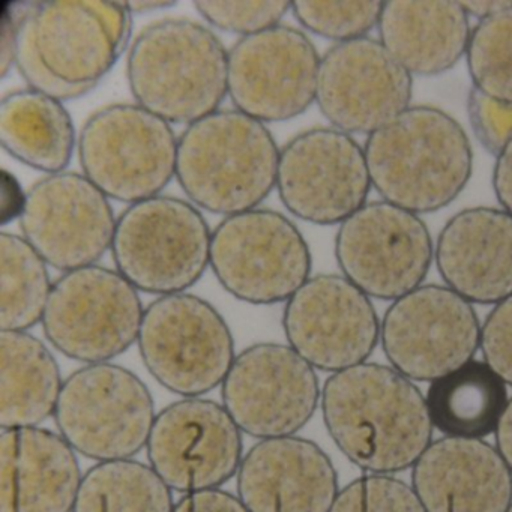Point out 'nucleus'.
I'll use <instances>...</instances> for the list:
<instances>
[{
  "instance_id": "41",
  "label": "nucleus",
  "mask_w": 512,
  "mask_h": 512,
  "mask_svg": "<svg viewBox=\"0 0 512 512\" xmlns=\"http://www.w3.org/2000/svg\"><path fill=\"white\" fill-rule=\"evenodd\" d=\"M28 193L22 190V185L16 176L4 170L0 181V223L8 224L16 218L22 217L25 211Z\"/></svg>"
},
{
  "instance_id": "16",
  "label": "nucleus",
  "mask_w": 512,
  "mask_h": 512,
  "mask_svg": "<svg viewBox=\"0 0 512 512\" xmlns=\"http://www.w3.org/2000/svg\"><path fill=\"white\" fill-rule=\"evenodd\" d=\"M242 431L223 404L184 398L161 410L149 436V466L182 494L214 490L238 475Z\"/></svg>"
},
{
  "instance_id": "2",
  "label": "nucleus",
  "mask_w": 512,
  "mask_h": 512,
  "mask_svg": "<svg viewBox=\"0 0 512 512\" xmlns=\"http://www.w3.org/2000/svg\"><path fill=\"white\" fill-rule=\"evenodd\" d=\"M364 151L377 194L416 215L451 205L472 178L469 136L437 107L410 106L367 136Z\"/></svg>"
},
{
  "instance_id": "18",
  "label": "nucleus",
  "mask_w": 512,
  "mask_h": 512,
  "mask_svg": "<svg viewBox=\"0 0 512 512\" xmlns=\"http://www.w3.org/2000/svg\"><path fill=\"white\" fill-rule=\"evenodd\" d=\"M23 238L58 271L97 265L112 250L116 220L110 199L85 175H47L28 191L19 218Z\"/></svg>"
},
{
  "instance_id": "8",
  "label": "nucleus",
  "mask_w": 512,
  "mask_h": 512,
  "mask_svg": "<svg viewBox=\"0 0 512 512\" xmlns=\"http://www.w3.org/2000/svg\"><path fill=\"white\" fill-rule=\"evenodd\" d=\"M137 344L154 379L184 398L202 397L223 385L236 359L235 341L224 317L190 293L151 302Z\"/></svg>"
},
{
  "instance_id": "1",
  "label": "nucleus",
  "mask_w": 512,
  "mask_h": 512,
  "mask_svg": "<svg viewBox=\"0 0 512 512\" xmlns=\"http://www.w3.org/2000/svg\"><path fill=\"white\" fill-rule=\"evenodd\" d=\"M320 409L337 448L365 473L412 469L434 440L425 395L391 365L364 362L331 374Z\"/></svg>"
},
{
  "instance_id": "14",
  "label": "nucleus",
  "mask_w": 512,
  "mask_h": 512,
  "mask_svg": "<svg viewBox=\"0 0 512 512\" xmlns=\"http://www.w3.org/2000/svg\"><path fill=\"white\" fill-rule=\"evenodd\" d=\"M275 188L299 220L340 226L373 190L364 146L337 128L304 131L281 149Z\"/></svg>"
},
{
  "instance_id": "38",
  "label": "nucleus",
  "mask_w": 512,
  "mask_h": 512,
  "mask_svg": "<svg viewBox=\"0 0 512 512\" xmlns=\"http://www.w3.org/2000/svg\"><path fill=\"white\" fill-rule=\"evenodd\" d=\"M173 512H250V509L244 505L239 496L221 488H214V490L184 494L176 502Z\"/></svg>"
},
{
  "instance_id": "7",
  "label": "nucleus",
  "mask_w": 512,
  "mask_h": 512,
  "mask_svg": "<svg viewBox=\"0 0 512 512\" xmlns=\"http://www.w3.org/2000/svg\"><path fill=\"white\" fill-rule=\"evenodd\" d=\"M53 418L74 451L104 463L130 460L146 448L157 413L136 374L103 362L65 380Z\"/></svg>"
},
{
  "instance_id": "44",
  "label": "nucleus",
  "mask_w": 512,
  "mask_h": 512,
  "mask_svg": "<svg viewBox=\"0 0 512 512\" xmlns=\"http://www.w3.org/2000/svg\"><path fill=\"white\" fill-rule=\"evenodd\" d=\"M131 14L152 13V11L164 10L175 5V2H158V0H133L127 2Z\"/></svg>"
},
{
  "instance_id": "27",
  "label": "nucleus",
  "mask_w": 512,
  "mask_h": 512,
  "mask_svg": "<svg viewBox=\"0 0 512 512\" xmlns=\"http://www.w3.org/2000/svg\"><path fill=\"white\" fill-rule=\"evenodd\" d=\"M0 143L20 163L47 175L65 172L79 145L64 101L32 89L10 92L0 103Z\"/></svg>"
},
{
  "instance_id": "26",
  "label": "nucleus",
  "mask_w": 512,
  "mask_h": 512,
  "mask_svg": "<svg viewBox=\"0 0 512 512\" xmlns=\"http://www.w3.org/2000/svg\"><path fill=\"white\" fill-rule=\"evenodd\" d=\"M64 380L46 344L28 331H0V427L31 428L55 415Z\"/></svg>"
},
{
  "instance_id": "40",
  "label": "nucleus",
  "mask_w": 512,
  "mask_h": 512,
  "mask_svg": "<svg viewBox=\"0 0 512 512\" xmlns=\"http://www.w3.org/2000/svg\"><path fill=\"white\" fill-rule=\"evenodd\" d=\"M493 190L500 208L512 215V137L496 155Z\"/></svg>"
},
{
  "instance_id": "12",
  "label": "nucleus",
  "mask_w": 512,
  "mask_h": 512,
  "mask_svg": "<svg viewBox=\"0 0 512 512\" xmlns=\"http://www.w3.org/2000/svg\"><path fill=\"white\" fill-rule=\"evenodd\" d=\"M335 257L341 275L371 299L394 302L424 284L434 242L421 215L377 200L338 226Z\"/></svg>"
},
{
  "instance_id": "13",
  "label": "nucleus",
  "mask_w": 512,
  "mask_h": 512,
  "mask_svg": "<svg viewBox=\"0 0 512 512\" xmlns=\"http://www.w3.org/2000/svg\"><path fill=\"white\" fill-rule=\"evenodd\" d=\"M221 398L242 433L256 439L296 436L316 413V368L289 344L259 343L236 355Z\"/></svg>"
},
{
  "instance_id": "9",
  "label": "nucleus",
  "mask_w": 512,
  "mask_h": 512,
  "mask_svg": "<svg viewBox=\"0 0 512 512\" xmlns=\"http://www.w3.org/2000/svg\"><path fill=\"white\" fill-rule=\"evenodd\" d=\"M211 268L239 301L272 305L289 301L310 280L313 260L289 218L256 208L218 224L212 232Z\"/></svg>"
},
{
  "instance_id": "31",
  "label": "nucleus",
  "mask_w": 512,
  "mask_h": 512,
  "mask_svg": "<svg viewBox=\"0 0 512 512\" xmlns=\"http://www.w3.org/2000/svg\"><path fill=\"white\" fill-rule=\"evenodd\" d=\"M464 59L475 91L512 106V7L476 22Z\"/></svg>"
},
{
  "instance_id": "35",
  "label": "nucleus",
  "mask_w": 512,
  "mask_h": 512,
  "mask_svg": "<svg viewBox=\"0 0 512 512\" xmlns=\"http://www.w3.org/2000/svg\"><path fill=\"white\" fill-rule=\"evenodd\" d=\"M34 2H22L19 44H17L16 67L32 91L41 92L59 101L76 100L91 92V89L67 85L52 76L35 49L34 23H32Z\"/></svg>"
},
{
  "instance_id": "39",
  "label": "nucleus",
  "mask_w": 512,
  "mask_h": 512,
  "mask_svg": "<svg viewBox=\"0 0 512 512\" xmlns=\"http://www.w3.org/2000/svg\"><path fill=\"white\" fill-rule=\"evenodd\" d=\"M20 17H22V2L8 4L0 23V77L2 79L8 76L11 68L16 67Z\"/></svg>"
},
{
  "instance_id": "28",
  "label": "nucleus",
  "mask_w": 512,
  "mask_h": 512,
  "mask_svg": "<svg viewBox=\"0 0 512 512\" xmlns=\"http://www.w3.org/2000/svg\"><path fill=\"white\" fill-rule=\"evenodd\" d=\"M509 398L508 385L484 359L434 380L425 394L434 431L457 439L484 440L496 433Z\"/></svg>"
},
{
  "instance_id": "25",
  "label": "nucleus",
  "mask_w": 512,
  "mask_h": 512,
  "mask_svg": "<svg viewBox=\"0 0 512 512\" xmlns=\"http://www.w3.org/2000/svg\"><path fill=\"white\" fill-rule=\"evenodd\" d=\"M473 26L458 0H386L379 41L412 76H439L466 58Z\"/></svg>"
},
{
  "instance_id": "34",
  "label": "nucleus",
  "mask_w": 512,
  "mask_h": 512,
  "mask_svg": "<svg viewBox=\"0 0 512 512\" xmlns=\"http://www.w3.org/2000/svg\"><path fill=\"white\" fill-rule=\"evenodd\" d=\"M194 5L209 25L242 38L280 26L281 20L292 11V2L287 0H200Z\"/></svg>"
},
{
  "instance_id": "45",
  "label": "nucleus",
  "mask_w": 512,
  "mask_h": 512,
  "mask_svg": "<svg viewBox=\"0 0 512 512\" xmlns=\"http://www.w3.org/2000/svg\"><path fill=\"white\" fill-rule=\"evenodd\" d=\"M508 512H512V505H511V508L508 509Z\"/></svg>"
},
{
  "instance_id": "19",
  "label": "nucleus",
  "mask_w": 512,
  "mask_h": 512,
  "mask_svg": "<svg viewBox=\"0 0 512 512\" xmlns=\"http://www.w3.org/2000/svg\"><path fill=\"white\" fill-rule=\"evenodd\" d=\"M413 76L376 38L334 44L320 59L316 104L332 128L373 134L412 106Z\"/></svg>"
},
{
  "instance_id": "3",
  "label": "nucleus",
  "mask_w": 512,
  "mask_h": 512,
  "mask_svg": "<svg viewBox=\"0 0 512 512\" xmlns=\"http://www.w3.org/2000/svg\"><path fill=\"white\" fill-rule=\"evenodd\" d=\"M127 79L136 104L188 127L218 112L229 95V52L200 23L161 20L131 44Z\"/></svg>"
},
{
  "instance_id": "22",
  "label": "nucleus",
  "mask_w": 512,
  "mask_h": 512,
  "mask_svg": "<svg viewBox=\"0 0 512 512\" xmlns=\"http://www.w3.org/2000/svg\"><path fill=\"white\" fill-rule=\"evenodd\" d=\"M443 284L473 305H497L512 296V215L476 206L449 218L434 244Z\"/></svg>"
},
{
  "instance_id": "21",
  "label": "nucleus",
  "mask_w": 512,
  "mask_h": 512,
  "mask_svg": "<svg viewBox=\"0 0 512 512\" xmlns=\"http://www.w3.org/2000/svg\"><path fill=\"white\" fill-rule=\"evenodd\" d=\"M236 487L250 512H331L341 490L328 454L298 436L256 443L244 455Z\"/></svg>"
},
{
  "instance_id": "42",
  "label": "nucleus",
  "mask_w": 512,
  "mask_h": 512,
  "mask_svg": "<svg viewBox=\"0 0 512 512\" xmlns=\"http://www.w3.org/2000/svg\"><path fill=\"white\" fill-rule=\"evenodd\" d=\"M494 446L512 472V397L494 433Z\"/></svg>"
},
{
  "instance_id": "5",
  "label": "nucleus",
  "mask_w": 512,
  "mask_h": 512,
  "mask_svg": "<svg viewBox=\"0 0 512 512\" xmlns=\"http://www.w3.org/2000/svg\"><path fill=\"white\" fill-rule=\"evenodd\" d=\"M212 232L202 212L178 197L155 196L128 206L116 223V271L139 292L185 293L211 266Z\"/></svg>"
},
{
  "instance_id": "37",
  "label": "nucleus",
  "mask_w": 512,
  "mask_h": 512,
  "mask_svg": "<svg viewBox=\"0 0 512 512\" xmlns=\"http://www.w3.org/2000/svg\"><path fill=\"white\" fill-rule=\"evenodd\" d=\"M467 110L479 142L491 154H499L512 137V106L497 103L472 89Z\"/></svg>"
},
{
  "instance_id": "6",
  "label": "nucleus",
  "mask_w": 512,
  "mask_h": 512,
  "mask_svg": "<svg viewBox=\"0 0 512 512\" xmlns=\"http://www.w3.org/2000/svg\"><path fill=\"white\" fill-rule=\"evenodd\" d=\"M178 142L172 124L139 104H112L83 125V175L109 199L133 203L160 196L176 176Z\"/></svg>"
},
{
  "instance_id": "10",
  "label": "nucleus",
  "mask_w": 512,
  "mask_h": 512,
  "mask_svg": "<svg viewBox=\"0 0 512 512\" xmlns=\"http://www.w3.org/2000/svg\"><path fill=\"white\" fill-rule=\"evenodd\" d=\"M145 310L127 278L94 265L53 283L41 323L47 340L68 358L103 364L137 343Z\"/></svg>"
},
{
  "instance_id": "36",
  "label": "nucleus",
  "mask_w": 512,
  "mask_h": 512,
  "mask_svg": "<svg viewBox=\"0 0 512 512\" xmlns=\"http://www.w3.org/2000/svg\"><path fill=\"white\" fill-rule=\"evenodd\" d=\"M482 359L512 386V296L491 308L482 322Z\"/></svg>"
},
{
  "instance_id": "43",
  "label": "nucleus",
  "mask_w": 512,
  "mask_h": 512,
  "mask_svg": "<svg viewBox=\"0 0 512 512\" xmlns=\"http://www.w3.org/2000/svg\"><path fill=\"white\" fill-rule=\"evenodd\" d=\"M464 11L476 22L496 16L512 7V0H463Z\"/></svg>"
},
{
  "instance_id": "29",
  "label": "nucleus",
  "mask_w": 512,
  "mask_h": 512,
  "mask_svg": "<svg viewBox=\"0 0 512 512\" xmlns=\"http://www.w3.org/2000/svg\"><path fill=\"white\" fill-rule=\"evenodd\" d=\"M172 491L149 464L104 461L83 475L73 512H173Z\"/></svg>"
},
{
  "instance_id": "17",
  "label": "nucleus",
  "mask_w": 512,
  "mask_h": 512,
  "mask_svg": "<svg viewBox=\"0 0 512 512\" xmlns=\"http://www.w3.org/2000/svg\"><path fill=\"white\" fill-rule=\"evenodd\" d=\"M320 59L310 38L280 25L241 38L229 52V98L263 122L296 118L316 103Z\"/></svg>"
},
{
  "instance_id": "30",
  "label": "nucleus",
  "mask_w": 512,
  "mask_h": 512,
  "mask_svg": "<svg viewBox=\"0 0 512 512\" xmlns=\"http://www.w3.org/2000/svg\"><path fill=\"white\" fill-rule=\"evenodd\" d=\"M47 266L23 236L0 233V331L43 322L53 289Z\"/></svg>"
},
{
  "instance_id": "15",
  "label": "nucleus",
  "mask_w": 512,
  "mask_h": 512,
  "mask_svg": "<svg viewBox=\"0 0 512 512\" xmlns=\"http://www.w3.org/2000/svg\"><path fill=\"white\" fill-rule=\"evenodd\" d=\"M283 328L311 367L334 374L368 362L380 344L382 319L373 299L344 275L320 274L286 302Z\"/></svg>"
},
{
  "instance_id": "32",
  "label": "nucleus",
  "mask_w": 512,
  "mask_h": 512,
  "mask_svg": "<svg viewBox=\"0 0 512 512\" xmlns=\"http://www.w3.org/2000/svg\"><path fill=\"white\" fill-rule=\"evenodd\" d=\"M383 2H328V0H296L292 13L299 25L335 44L368 37L377 29L382 16Z\"/></svg>"
},
{
  "instance_id": "23",
  "label": "nucleus",
  "mask_w": 512,
  "mask_h": 512,
  "mask_svg": "<svg viewBox=\"0 0 512 512\" xmlns=\"http://www.w3.org/2000/svg\"><path fill=\"white\" fill-rule=\"evenodd\" d=\"M410 485L427 512H508L512 505V472L485 440H433Z\"/></svg>"
},
{
  "instance_id": "11",
  "label": "nucleus",
  "mask_w": 512,
  "mask_h": 512,
  "mask_svg": "<svg viewBox=\"0 0 512 512\" xmlns=\"http://www.w3.org/2000/svg\"><path fill=\"white\" fill-rule=\"evenodd\" d=\"M482 322L475 305L445 284H422L391 302L380 346L389 364L412 382H434L475 359Z\"/></svg>"
},
{
  "instance_id": "33",
  "label": "nucleus",
  "mask_w": 512,
  "mask_h": 512,
  "mask_svg": "<svg viewBox=\"0 0 512 512\" xmlns=\"http://www.w3.org/2000/svg\"><path fill=\"white\" fill-rule=\"evenodd\" d=\"M331 512H427L412 485L394 475L353 479L341 488Z\"/></svg>"
},
{
  "instance_id": "4",
  "label": "nucleus",
  "mask_w": 512,
  "mask_h": 512,
  "mask_svg": "<svg viewBox=\"0 0 512 512\" xmlns=\"http://www.w3.org/2000/svg\"><path fill=\"white\" fill-rule=\"evenodd\" d=\"M280 152L263 122L218 110L179 137L176 179L194 206L230 217L259 208L277 187Z\"/></svg>"
},
{
  "instance_id": "20",
  "label": "nucleus",
  "mask_w": 512,
  "mask_h": 512,
  "mask_svg": "<svg viewBox=\"0 0 512 512\" xmlns=\"http://www.w3.org/2000/svg\"><path fill=\"white\" fill-rule=\"evenodd\" d=\"M32 23L52 76L92 91L127 50L133 14L119 0H44L34 2Z\"/></svg>"
},
{
  "instance_id": "24",
  "label": "nucleus",
  "mask_w": 512,
  "mask_h": 512,
  "mask_svg": "<svg viewBox=\"0 0 512 512\" xmlns=\"http://www.w3.org/2000/svg\"><path fill=\"white\" fill-rule=\"evenodd\" d=\"M77 452L47 428L0 434V512H73L83 475Z\"/></svg>"
}]
</instances>
